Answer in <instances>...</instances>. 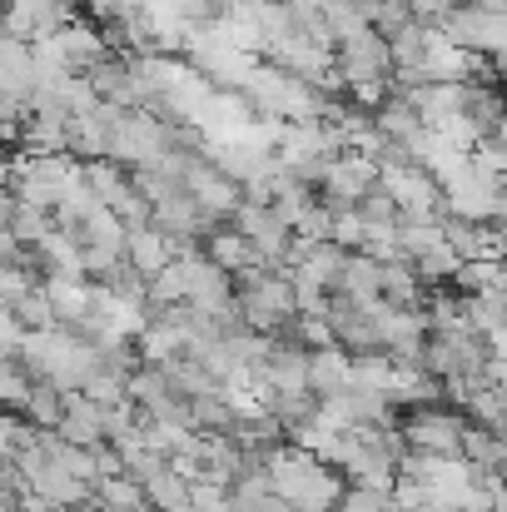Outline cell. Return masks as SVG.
<instances>
[{
  "label": "cell",
  "instance_id": "6da1fadb",
  "mask_svg": "<svg viewBox=\"0 0 507 512\" xmlns=\"http://www.w3.org/2000/svg\"><path fill=\"white\" fill-rule=\"evenodd\" d=\"M269 473H274V493L299 512H338L343 493H348L343 488V473L329 468V463H319L304 448L299 453H274Z\"/></svg>",
  "mask_w": 507,
  "mask_h": 512
},
{
  "label": "cell",
  "instance_id": "7a4b0ae2",
  "mask_svg": "<svg viewBox=\"0 0 507 512\" xmlns=\"http://www.w3.org/2000/svg\"><path fill=\"white\" fill-rule=\"evenodd\" d=\"M398 433H403V443H413L428 458H463V443H468V423L458 413H438V408H413Z\"/></svg>",
  "mask_w": 507,
  "mask_h": 512
},
{
  "label": "cell",
  "instance_id": "3957f363",
  "mask_svg": "<svg viewBox=\"0 0 507 512\" xmlns=\"http://www.w3.org/2000/svg\"><path fill=\"white\" fill-rule=\"evenodd\" d=\"M338 80L353 90V85H368V80H388L393 75V45L378 35V30H363L353 40H343L334 50Z\"/></svg>",
  "mask_w": 507,
  "mask_h": 512
},
{
  "label": "cell",
  "instance_id": "277c9868",
  "mask_svg": "<svg viewBox=\"0 0 507 512\" xmlns=\"http://www.w3.org/2000/svg\"><path fill=\"white\" fill-rule=\"evenodd\" d=\"M130 264L145 274V279H160L165 269L179 264V244L169 239L165 229L145 224V229H130Z\"/></svg>",
  "mask_w": 507,
  "mask_h": 512
},
{
  "label": "cell",
  "instance_id": "5b68a950",
  "mask_svg": "<svg viewBox=\"0 0 507 512\" xmlns=\"http://www.w3.org/2000/svg\"><path fill=\"white\" fill-rule=\"evenodd\" d=\"M204 254L229 274V279H239V274H249V269H259L264 259H259V249H254V239L249 234H239V229H219V234H209L204 239Z\"/></svg>",
  "mask_w": 507,
  "mask_h": 512
},
{
  "label": "cell",
  "instance_id": "8992f818",
  "mask_svg": "<svg viewBox=\"0 0 507 512\" xmlns=\"http://www.w3.org/2000/svg\"><path fill=\"white\" fill-rule=\"evenodd\" d=\"M309 388H314V398L348 393V388H353V353H343V348L309 353Z\"/></svg>",
  "mask_w": 507,
  "mask_h": 512
},
{
  "label": "cell",
  "instance_id": "52a82bcc",
  "mask_svg": "<svg viewBox=\"0 0 507 512\" xmlns=\"http://www.w3.org/2000/svg\"><path fill=\"white\" fill-rule=\"evenodd\" d=\"M334 294H348V299H358V304H383V264L368 259V254H348L343 279H338Z\"/></svg>",
  "mask_w": 507,
  "mask_h": 512
},
{
  "label": "cell",
  "instance_id": "ba28073f",
  "mask_svg": "<svg viewBox=\"0 0 507 512\" xmlns=\"http://www.w3.org/2000/svg\"><path fill=\"white\" fill-rule=\"evenodd\" d=\"M363 239H368V219L358 214V204L353 209H334V244L338 249H363Z\"/></svg>",
  "mask_w": 507,
  "mask_h": 512
},
{
  "label": "cell",
  "instance_id": "9c48e42d",
  "mask_svg": "<svg viewBox=\"0 0 507 512\" xmlns=\"http://www.w3.org/2000/svg\"><path fill=\"white\" fill-rule=\"evenodd\" d=\"M358 214L368 219V224H403V209H398V199L378 184L373 194H363V204H358Z\"/></svg>",
  "mask_w": 507,
  "mask_h": 512
},
{
  "label": "cell",
  "instance_id": "30bf717a",
  "mask_svg": "<svg viewBox=\"0 0 507 512\" xmlns=\"http://www.w3.org/2000/svg\"><path fill=\"white\" fill-rule=\"evenodd\" d=\"M338 512H393V493H378V488H363V483H353V488L343 493Z\"/></svg>",
  "mask_w": 507,
  "mask_h": 512
}]
</instances>
